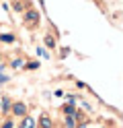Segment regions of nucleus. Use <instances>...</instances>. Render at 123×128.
I'll return each instance as SVG.
<instances>
[{
	"label": "nucleus",
	"instance_id": "obj_1",
	"mask_svg": "<svg viewBox=\"0 0 123 128\" xmlns=\"http://www.w3.org/2000/svg\"><path fill=\"white\" fill-rule=\"evenodd\" d=\"M25 21L31 23V25H35V23L39 21V14H37L35 10H29V12H25Z\"/></svg>",
	"mask_w": 123,
	"mask_h": 128
},
{
	"label": "nucleus",
	"instance_id": "obj_2",
	"mask_svg": "<svg viewBox=\"0 0 123 128\" xmlns=\"http://www.w3.org/2000/svg\"><path fill=\"white\" fill-rule=\"evenodd\" d=\"M12 112H14L16 116H25V112H27V106H25V103H14Z\"/></svg>",
	"mask_w": 123,
	"mask_h": 128
},
{
	"label": "nucleus",
	"instance_id": "obj_3",
	"mask_svg": "<svg viewBox=\"0 0 123 128\" xmlns=\"http://www.w3.org/2000/svg\"><path fill=\"white\" fill-rule=\"evenodd\" d=\"M33 126H35L33 118H25V122H23V126H21V128H33Z\"/></svg>",
	"mask_w": 123,
	"mask_h": 128
},
{
	"label": "nucleus",
	"instance_id": "obj_4",
	"mask_svg": "<svg viewBox=\"0 0 123 128\" xmlns=\"http://www.w3.org/2000/svg\"><path fill=\"white\" fill-rule=\"evenodd\" d=\"M41 126H43V128H51V122H49V118H41Z\"/></svg>",
	"mask_w": 123,
	"mask_h": 128
},
{
	"label": "nucleus",
	"instance_id": "obj_5",
	"mask_svg": "<svg viewBox=\"0 0 123 128\" xmlns=\"http://www.w3.org/2000/svg\"><path fill=\"white\" fill-rule=\"evenodd\" d=\"M8 108H10V101L4 97V99H2V112H8Z\"/></svg>",
	"mask_w": 123,
	"mask_h": 128
},
{
	"label": "nucleus",
	"instance_id": "obj_6",
	"mask_svg": "<svg viewBox=\"0 0 123 128\" xmlns=\"http://www.w3.org/2000/svg\"><path fill=\"white\" fill-rule=\"evenodd\" d=\"M0 42H8L10 44V42H14V37L12 35H0Z\"/></svg>",
	"mask_w": 123,
	"mask_h": 128
},
{
	"label": "nucleus",
	"instance_id": "obj_7",
	"mask_svg": "<svg viewBox=\"0 0 123 128\" xmlns=\"http://www.w3.org/2000/svg\"><path fill=\"white\" fill-rule=\"evenodd\" d=\"M45 44H47L49 48H53V39H51V37H45Z\"/></svg>",
	"mask_w": 123,
	"mask_h": 128
},
{
	"label": "nucleus",
	"instance_id": "obj_8",
	"mask_svg": "<svg viewBox=\"0 0 123 128\" xmlns=\"http://www.w3.org/2000/svg\"><path fill=\"white\" fill-rule=\"evenodd\" d=\"M27 68H31V70H35V68H37V62H29V64H27Z\"/></svg>",
	"mask_w": 123,
	"mask_h": 128
},
{
	"label": "nucleus",
	"instance_id": "obj_9",
	"mask_svg": "<svg viewBox=\"0 0 123 128\" xmlns=\"http://www.w3.org/2000/svg\"><path fill=\"white\" fill-rule=\"evenodd\" d=\"M37 54H39V56H43V58H47V52H45V50H41V48L37 50Z\"/></svg>",
	"mask_w": 123,
	"mask_h": 128
},
{
	"label": "nucleus",
	"instance_id": "obj_10",
	"mask_svg": "<svg viewBox=\"0 0 123 128\" xmlns=\"http://www.w3.org/2000/svg\"><path fill=\"white\" fill-rule=\"evenodd\" d=\"M2 128H12V122H6V124H4Z\"/></svg>",
	"mask_w": 123,
	"mask_h": 128
},
{
	"label": "nucleus",
	"instance_id": "obj_11",
	"mask_svg": "<svg viewBox=\"0 0 123 128\" xmlns=\"http://www.w3.org/2000/svg\"><path fill=\"white\" fill-rule=\"evenodd\" d=\"M0 81H6V76H2V74H0Z\"/></svg>",
	"mask_w": 123,
	"mask_h": 128
}]
</instances>
